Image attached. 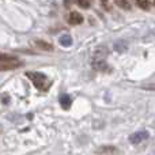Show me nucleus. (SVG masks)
<instances>
[{
  "instance_id": "obj_1",
  "label": "nucleus",
  "mask_w": 155,
  "mask_h": 155,
  "mask_svg": "<svg viewBox=\"0 0 155 155\" xmlns=\"http://www.w3.org/2000/svg\"><path fill=\"white\" fill-rule=\"evenodd\" d=\"M26 76L34 83L35 87L40 88V90H42V91H46L49 87H51V80L46 78V75H44V74H41V72H27Z\"/></svg>"
},
{
  "instance_id": "obj_2",
  "label": "nucleus",
  "mask_w": 155,
  "mask_h": 155,
  "mask_svg": "<svg viewBox=\"0 0 155 155\" xmlns=\"http://www.w3.org/2000/svg\"><path fill=\"white\" fill-rule=\"evenodd\" d=\"M148 137H150V134H148L147 131H139V132H135V134H132L131 136H129V142H131L132 144H140L142 142L147 140Z\"/></svg>"
},
{
  "instance_id": "obj_3",
  "label": "nucleus",
  "mask_w": 155,
  "mask_h": 155,
  "mask_svg": "<svg viewBox=\"0 0 155 155\" xmlns=\"http://www.w3.org/2000/svg\"><path fill=\"white\" fill-rule=\"evenodd\" d=\"M22 63L15 60V61H0V71H8V70H15V68L22 67Z\"/></svg>"
},
{
  "instance_id": "obj_4",
  "label": "nucleus",
  "mask_w": 155,
  "mask_h": 155,
  "mask_svg": "<svg viewBox=\"0 0 155 155\" xmlns=\"http://www.w3.org/2000/svg\"><path fill=\"white\" fill-rule=\"evenodd\" d=\"M33 44H34L35 48H38L40 51H45V52H52L53 51V45L49 42H46V41H42V40H34L33 41Z\"/></svg>"
},
{
  "instance_id": "obj_5",
  "label": "nucleus",
  "mask_w": 155,
  "mask_h": 155,
  "mask_svg": "<svg viewBox=\"0 0 155 155\" xmlns=\"http://www.w3.org/2000/svg\"><path fill=\"white\" fill-rule=\"evenodd\" d=\"M68 22H70L71 25H80L83 22V16L80 15L79 12H71Z\"/></svg>"
},
{
  "instance_id": "obj_6",
  "label": "nucleus",
  "mask_w": 155,
  "mask_h": 155,
  "mask_svg": "<svg viewBox=\"0 0 155 155\" xmlns=\"http://www.w3.org/2000/svg\"><path fill=\"white\" fill-rule=\"evenodd\" d=\"M71 104H72V99H71V97L68 95V94H61V95H60V105H61L64 109H68Z\"/></svg>"
},
{
  "instance_id": "obj_7",
  "label": "nucleus",
  "mask_w": 155,
  "mask_h": 155,
  "mask_svg": "<svg viewBox=\"0 0 155 155\" xmlns=\"http://www.w3.org/2000/svg\"><path fill=\"white\" fill-rule=\"evenodd\" d=\"M59 42H60V45H61V46H65V48H68V46L72 45V38H71V35L64 34V35H61V37H60Z\"/></svg>"
},
{
  "instance_id": "obj_8",
  "label": "nucleus",
  "mask_w": 155,
  "mask_h": 155,
  "mask_svg": "<svg viewBox=\"0 0 155 155\" xmlns=\"http://www.w3.org/2000/svg\"><path fill=\"white\" fill-rule=\"evenodd\" d=\"M98 154H104V155H107V154H116L117 153V148L113 147V146H106V147H101L98 151Z\"/></svg>"
},
{
  "instance_id": "obj_9",
  "label": "nucleus",
  "mask_w": 155,
  "mask_h": 155,
  "mask_svg": "<svg viewBox=\"0 0 155 155\" xmlns=\"http://www.w3.org/2000/svg\"><path fill=\"white\" fill-rule=\"evenodd\" d=\"M94 68L95 70H99V71H105L107 68V65H106V61H105L104 59H97L95 61H94Z\"/></svg>"
},
{
  "instance_id": "obj_10",
  "label": "nucleus",
  "mask_w": 155,
  "mask_h": 155,
  "mask_svg": "<svg viewBox=\"0 0 155 155\" xmlns=\"http://www.w3.org/2000/svg\"><path fill=\"white\" fill-rule=\"evenodd\" d=\"M18 60V57L12 56V54H3L0 53V61H15Z\"/></svg>"
},
{
  "instance_id": "obj_11",
  "label": "nucleus",
  "mask_w": 155,
  "mask_h": 155,
  "mask_svg": "<svg viewBox=\"0 0 155 155\" xmlns=\"http://www.w3.org/2000/svg\"><path fill=\"white\" fill-rule=\"evenodd\" d=\"M136 3L143 10H148V8H150V2H148V0H136Z\"/></svg>"
},
{
  "instance_id": "obj_12",
  "label": "nucleus",
  "mask_w": 155,
  "mask_h": 155,
  "mask_svg": "<svg viewBox=\"0 0 155 155\" xmlns=\"http://www.w3.org/2000/svg\"><path fill=\"white\" fill-rule=\"evenodd\" d=\"M116 3H117L121 8H124V10H129V8H131V5H129V3L127 2V0H116Z\"/></svg>"
},
{
  "instance_id": "obj_13",
  "label": "nucleus",
  "mask_w": 155,
  "mask_h": 155,
  "mask_svg": "<svg viewBox=\"0 0 155 155\" xmlns=\"http://www.w3.org/2000/svg\"><path fill=\"white\" fill-rule=\"evenodd\" d=\"M78 5L82 8H88L90 7V3H88V0H76Z\"/></svg>"
},
{
  "instance_id": "obj_14",
  "label": "nucleus",
  "mask_w": 155,
  "mask_h": 155,
  "mask_svg": "<svg viewBox=\"0 0 155 155\" xmlns=\"http://www.w3.org/2000/svg\"><path fill=\"white\" fill-rule=\"evenodd\" d=\"M114 49H117L118 52H124L127 49V44H124V42H118V44H116L114 45Z\"/></svg>"
},
{
  "instance_id": "obj_15",
  "label": "nucleus",
  "mask_w": 155,
  "mask_h": 155,
  "mask_svg": "<svg viewBox=\"0 0 155 155\" xmlns=\"http://www.w3.org/2000/svg\"><path fill=\"white\" fill-rule=\"evenodd\" d=\"M2 99H3V104H7V102L10 101V97L5 95V94H3V95H2Z\"/></svg>"
},
{
  "instance_id": "obj_16",
  "label": "nucleus",
  "mask_w": 155,
  "mask_h": 155,
  "mask_svg": "<svg viewBox=\"0 0 155 155\" xmlns=\"http://www.w3.org/2000/svg\"><path fill=\"white\" fill-rule=\"evenodd\" d=\"M154 4H155V0H154Z\"/></svg>"
}]
</instances>
